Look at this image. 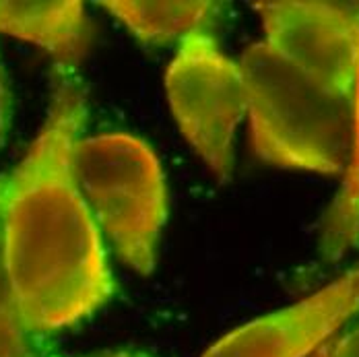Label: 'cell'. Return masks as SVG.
I'll return each mask as SVG.
<instances>
[{
  "label": "cell",
  "instance_id": "cell-10",
  "mask_svg": "<svg viewBox=\"0 0 359 357\" xmlns=\"http://www.w3.org/2000/svg\"><path fill=\"white\" fill-rule=\"evenodd\" d=\"M8 112H11V95H8V87L0 69V143L4 139V130L8 124Z\"/></svg>",
  "mask_w": 359,
  "mask_h": 357
},
{
  "label": "cell",
  "instance_id": "cell-12",
  "mask_svg": "<svg viewBox=\"0 0 359 357\" xmlns=\"http://www.w3.org/2000/svg\"><path fill=\"white\" fill-rule=\"evenodd\" d=\"M100 357H133V356H124V353H114V356H100Z\"/></svg>",
  "mask_w": 359,
  "mask_h": 357
},
{
  "label": "cell",
  "instance_id": "cell-11",
  "mask_svg": "<svg viewBox=\"0 0 359 357\" xmlns=\"http://www.w3.org/2000/svg\"><path fill=\"white\" fill-rule=\"evenodd\" d=\"M330 341H332V339H330ZM330 341H326L318 351H314L312 357H330Z\"/></svg>",
  "mask_w": 359,
  "mask_h": 357
},
{
  "label": "cell",
  "instance_id": "cell-6",
  "mask_svg": "<svg viewBox=\"0 0 359 357\" xmlns=\"http://www.w3.org/2000/svg\"><path fill=\"white\" fill-rule=\"evenodd\" d=\"M0 34L34 43L62 67L76 65L91 43L79 0H0Z\"/></svg>",
  "mask_w": 359,
  "mask_h": 357
},
{
  "label": "cell",
  "instance_id": "cell-7",
  "mask_svg": "<svg viewBox=\"0 0 359 357\" xmlns=\"http://www.w3.org/2000/svg\"><path fill=\"white\" fill-rule=\"evenodd\" d=\"M102 6L144 43H168L203 32L215 4L201 0H106Z\"/></svg>",
  "mask_w": 359,
  "mask_h": 357
},
{
  "label": "cell",
  "instance_id": "cell-2",
  "mask_svg": "<svg viewBox=\"0 0 359 357\" xmlns=\"http://www.w3.org/2000/svg\"><path fill=\"white\" fill-rule=\"evenodd\" d=\"M72 168L102 236L122 262L149 275L168 209L157 155L133 135L104 133L76 141Z\"/></svg>",
  "mask_w": 359,
  "mask_h": 357
},
{
  "label": "cell",
  "instance_id": "cell-3",
  "mask_svg": "<svg viewBox=\"0 0 359 357\" xmlns=\"http://www.w3.org/2000/svg\"><path fill=\"white\" fill-rule=\"evenodd\" d=\"M168 100L180 130L219 180L233 170V141L246 116V85L240 62L205 32L180 41L165 72Z\"/></svg>",
  "mask_w": 359,
  "mask_h": 357
},
{
  "label": "cell",
  "instance_id": "cell-1",
  "mask_svg": "<svg viewBox=\"0 0 359 357\" xmlns=\"http://www.w3.org/2000/svg\"><path fill=\"white\" fill-rule=\"evenodd\" d=\"M87 114L85 89L65 79L0 198V258L27 332L72 326L114 293L104 236L72 168Z\"/></svg>",
  "mask_w": 359,
  "mask_h": 357
},
{
  "label": "cell",
  "instance_id": "cell-4",
  "mask_svg": "<svg viewBox=\"0 0 359 357\" xmlns=\"http://www.w3.org/2000/svg\"><path fill=\"white\" fill-rule=\"evenodd\" d=\"M264 43L332 93L359 102V2L254 4Z\"/></svg>",
  "mask_w": 359,
  "mask_h": 357
},
{
  "label": "cell",
  "instance_id": "cell-5",
  "mask_svg": "<svg viewBox=\"0 0 359 357\" xmlns=\"http://www.w3.org/2000/svg\"><path fill=\"white\" fill-rule=\"evenodd\" d=\"M359 314V264L302 302L248 322L203 357H308Z\"/></svg>",
  "mask_w": 359,
  "mask_h": 357
},
{
  "label": "cell",
  "instance_id": "cell-8",
  "mask_svg": "<svg viewBox=\"0 0 359 357\" xmlns=\"http://www.w3.org/2000/svg\"><path fill=\"white\" fill-rule=\"evenodd\" d=\"M6 176H0V198L4 190ZM0 357H32L27 345V330L19 321L11 289L6 283V275L0 258Z\"/></svg>",
  "mask_w": 359,
  "mask_h": 357
},
{
  "label": "cell",
  "instance_id": "cell-9",
  "mask_svg": "<svg viewBox=\"0 0 359 357\" xmlns=\"http://www.w3.org/2000/svg\"><path fill=\"white\" fill-rule=\"evenodd\" d=\"M330 357H359V326L330 341Z\"/></svg>",
  "mask_w": 359,
  "mask_h": 357
}]
</instances>
